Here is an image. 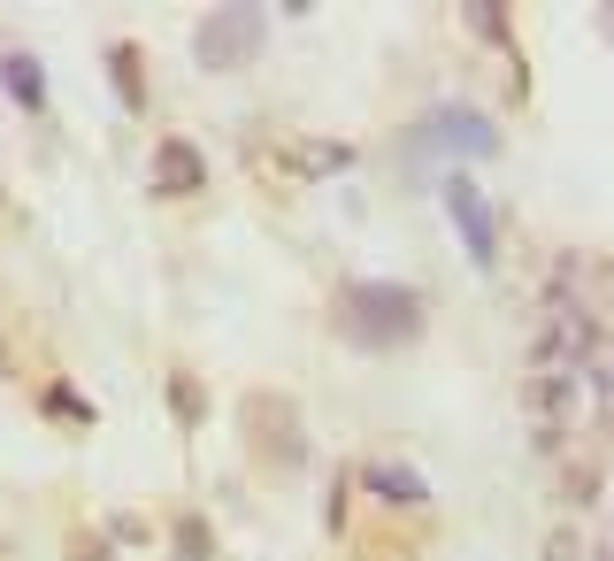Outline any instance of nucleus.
<instances>
[{
	"instance_id": "39448f33",
	"label": "nucleus",
	"mask_w": 614,
	"mask_h": 561,
	"mask_svg": "<svg viewBox=\"0 0 614 561\" xmlns=\"http://www.w3.org/2000/svg\"><path fill=\"white\" fill-rule=\"evenodd\" d=\"M0 77H8L15 108H46V77H39V62H31V54H0Z\"/></svg>"
},
{
	"instance_id": "423d86ee",
	"label": "nucleus",
	"mask_w": 614,
	"mask_h": 561,
	"mask_svg": "<svg viewBox=\"0 0 614 561\" xmlns=\"http://www.w3.org/2000/svg\"><path fill=\"white\" fill-rule=\"evenodd\" d=\"M361 485L369 493H392V500H423V477L400 469V462H361Z\"/></svg>"
},
{
	"instance_id": "9d476101",
	"label": "nucleus",
	"mask_w": 614,
	"mask_h": 561,
	"mask_svg": "<svg viewBox=\"0 0 614 561\" xmlns=\"http://www.w3.org/2000/svg\"><path fill=\"white\" fill-rule=\"evenodd\" d=\"M169 400H177V415H184V423L200 415V384H192V377H177V384H169Z\"/></svg>"
},
{
	"instance_id": "0eeeda50",
	"label": "nucleus",
	"mask_w": 614,
	"mask_h": 561,
	"mask_svg": "<svg viewBox=\"0 0 614 561\" xmlns=\"http://www.w3.org/2000/svg\"><path fill=\"white\" fill-rule=\"evenodd\" d=\"M161 178H169V186H200V155H192L184 139H169V147H161Z\"/></svg>"
},
{
	"instance_id": "20e7f679",
	"label": "nucleus",
	"mask_w": 614,
	"mask_h": 561,
	"mask_svg": "<svg viewBox=\"0 0 614 561\" xmlns=\"http://www.w3.org/2000/svg\"><path fill=\"white\" fill-rule=\"evenodd\" d=\"M446 200H454V223H460V239H468V254H476V269H491L499 262V239H491V223H484V200H476V186H446Z\"/></svg>"
},
{
	"instance_id": "1a4fd4ad",
	"label": "nucleus",
	"mask_w": 614,
	"mask_h": 561,
	"mask_svg": "<svg viewBox=\"0 0 614 561\" xmlns=\"http://www.w3.org/2000/svg\"><path fill=\"white\" fill-rule=\"evenodd\" d=\"M561 400H569V377H538V384H530V407H538V415H546V407L561 415Z\"/></svg>"
},
{
	"instance_id": "6e6552de",
	"label": "nucleus",
	"mask_w": 614,
	"mask_h": 561,
	"mask_svg": "<svg viewBox=\"0 0 614 561\" xmlns=\"http://www.w3.org/2000/svg\"><path fill=\"white\" fill-rule=\"evenodd\" d=\"M108 70H116V93H124V108H139V100H147V93H139V54H131V46H116V54H108Z\"/></svg>"
},
{
	"instance_id": "7ed1b4c3",
	"label": "nucleus",
	"mask_w": 614,
	"mask_h": 561,
	"mask_svg": "<svg viewBox=\"0 0 614 561\" xmlns=\"http://www.w3.org/2000/svg\"><path fill=\"white\" fill-rule=\"evenodd\" d=\"M246 431H262V438L277 446V462H300L307 454L300 431H293V407H285L277 392H254V400H246Z\"/></svg>"
},
{
	"instance_id": "f03ea898",
	"label": "nucleus",
	"mask_w": 614,
	"mask_h": 561,
	"mask_svg": "<svg viewBox=\"0 0 614 561\" xmlns=\"http://www.w3.org/2000/svg\"><path fill=\"white\" fill-rule=\"evenodd\" d=\"M254 46H262V15H254V8H223V15L200 23V62H208V70H231V62H246Z\"/></svg>"
},
{
	"instance_id": "f257e3e1",
	"label": "nucleus",
	"mask_w": 614,
	"mask_h": 561,
	"mask_svg": "<svg viewBox=\"0 0 614 561\" xmlns=\"http://www.w3.org/2000/svg\"><path fill=\"white\" fill-rule=\"evenodd\" d=\"M338 324H346V339H361V347H400V339L423 331V300L400 293V285H346V293H338Z\"/></svg>"
},
{
	"instance_id": "9b49d317",
	"label": "nucleus",
	"mask_w": 614,
	"mask_h": 561,
	"mask_svg": "<svg viewBox=\"0 0 614 561\" xmlns=\"http://www.w3.org/2000/svg\"><path fill=\"white\" fill-rule=\"evenodd\" d=\"M607 23H614V15H607Z\"/></svg>"
},
{
	"instance_id": "f8f14e48",
	"label": "nucleus",
	"mask_w": 614,
	"mask_h": 561,
	"mask_svg": "<svg viewBox=\"0 0 614 561\" xmlns=\"http://www.w3.org/2000/svg\"><path fill=\"white\" fill-rule=\"evenodd\" d=\"M607 561H614V554H607Z\"/></svg>"
}]
</instances>
